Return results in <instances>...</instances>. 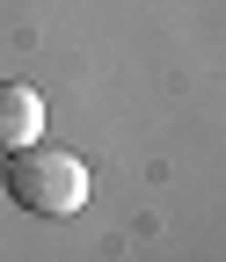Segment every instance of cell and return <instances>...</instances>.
Here are the masks:
<instances>
[{
  "label": "cell",
  "mask_w": 226,
  "mask_h": 262,
  "mask_svg": "<svg viewBox=\"0 0 226 262\" xmlns=\"http://www.w3.org/2000/svg\"><path fill=\"white\" fill-rule=\"evenodd\" d=\"M0 189H8L22 211H37V219H73L88 204V160L66 153V146L29 139L15 153H0Z\"/></svg>",
  "instance_id": "1"
},
{
  "label": "cell",
  "mask_w": 226,
  "mask_h": 262,
  "mask_svg": "<svg viewBox=\"0 0 226 262\" xmlns=\"http://www.w3.org/2000/svg\"><path fill=\"white\" fill-rule=\"evenodd\" d=\"M44 139V95L29 80H0V153Z\"/></svg>",
  "instance_id": "2"
}]
</instances>
